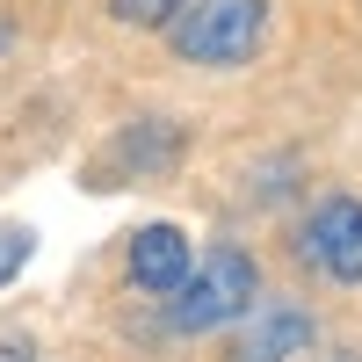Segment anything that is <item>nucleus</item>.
Segmentation results:
<instances>
[{
  "label": "nucleus",
  "mask_w": 362,
  "mask_h": 362,
  "mask_svg": "<svg viewBox=\"0 0 362 362\" xmlns=\"http://www.w3.org/2000/svg\"><path fill=\"white\" fill-rule=\"evenodd\" d=\"M181 15V0H116V22H131V29H167Z\"/></svg>",
  "instance_id": "nucleus-6"
},
{
  "label": "nucleus",
  "mask_w": 362,
  "mask_h": 362,
  "mask_svg": "<svg viewBox=\"0 0 362 362\" xmlns=\"http://www.w3.org/2000/svg\"><path fill=\"white\" fill-rule=\"evenodd\" d=\"M254 290H261L254 254L210 247L203 261H189L181 290L167 297V326H174V334H210V326H225V319H247L254 312Z\"/></svg>",
  "instance_id": "nucleus-1"
},
{
  "label": "nucleus",
  "mask_w": 362,
  "mask_h": 362,
  "mask_svg": "<svg viewBox=\"0 0 362 362\" xmlns=\"http://www.w3.org/2000/svg\"><path fill=\"white\" fill-rule=\"evenodd\" d=\"M0 362H37V355H29V341H0Z\"/></svg>",
  "instance_id": "nucleus-8"
},
{
  "label": "nucleus",
  "mask_w": 362,
  "mask_h": 362,
  "mask_svg": "<svg viewBox=\"0 0 362 362\" xmlns=\"http://www.w3.org/2000/svg\"><path fill=\"white\" fill-rule=\"evenodd\" d=\"M261 22H268V0H181L167 37L189 66H239L261 44Z\"/></svg>",
  "instance_id": "nucleus-2"
},
{
  "label": "nucleus",
  "mask_w": 362,
  "mask_h": 362,
  "mask_svg": "<svg viewBox=\"0 0 362 362\" xmlns=\"http://www.w3.org/2000/svg\"><path fill=\"white\" fill-rule=\"evenodd\" d=\"M319 362H362V355H355V348H326Z\"/></svg>",
  "instance_id": "nucleus-9"
},
{
  "label": "nucleus",
  "mask_w": 362,
  "mask_h": 362,
  "mask_svg": "<svg viewBox=\"0 0 362 362\" xmlns=\"http://www.w3.org/2000/svg\"><path fill=\"white\" fill-rule=\"evenodd\" d=\"M297 254L319 261L334 283H362V203H326L319 218L305 225V239H297Z\"/></svg>",
  "instance_id": "nucleus-3"
},
{
  "label": "nucleus",
  "mask_w": 362,
  "mask_h": 362,
  "mask_svg": "<svg viewBox=\"0 0 362 362\" xmlns=\"http://www.w3.org/2000/svg\"><path fill=\"white\" fill-rule=\"evenodd\" d=\"M305 348H312V312L305 305H261V312H247L239 362H290Z\"/></svg>",
  "instance_id": "nucleus-5"
},
{
  "label": "nucleus",
  "mask_w": 362,
  "mask_h": 362,
  "mask_svg": "<svg viewBox=\"0 0 362 362\" xmlns=\"http://www.w3.org/2000/svg\"><path fill=\"white\" fill-rule=\"evenodd\" d=\"M181 276H189V232H181V225H145V232H131V283H138V290L174 297Z\"/></svg>",
  "instance_id": "nucleus-4"
},
{
  "label": "nucleus",
  "mask_w": 362,
  "mask_h": 362,
  "mask_svg": "<svg viewBox=\"0 0 362 362\" xmlns=\"http://www.w3.org/2000/svg\"><path fill=\"white\" fill-rule=\"evenodd\" d=\"M29 247H37L29 225H0V283H15V268L29 261Z\"/></svg>",
  "instance_id": "nucleus-7"
}]
</instances>
